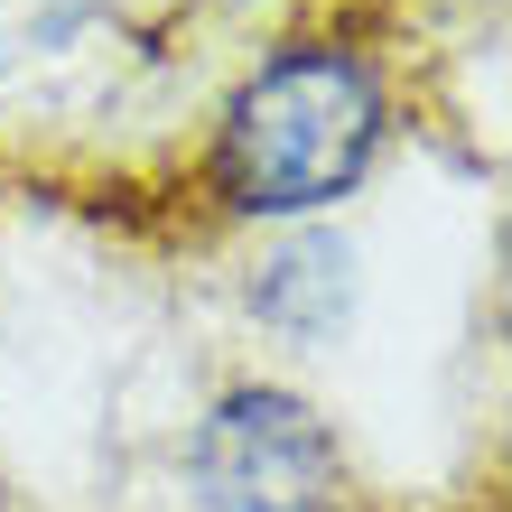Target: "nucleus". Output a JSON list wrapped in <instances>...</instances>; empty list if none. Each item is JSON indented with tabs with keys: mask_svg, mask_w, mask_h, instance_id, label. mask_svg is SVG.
<instances>
[{
	"mask_svg": "<svg viewBox=\"0 0 512 512\" xmlns=\"http://www.w3.org/2000/svg\"><path fill=\"white\" fill-rule=\"evenodd\" d=\"M391 149V75L345 28H298L261 47L205 131V196L233 224H308L345 205Z\"/></svg>",
	"mask_w": 512,
	"mask_h": 512,
	"instance_id": "f257e3e1",
	"label": "nucleus"
},
{
	"mask_svg": "<svg viewBox=\"0 0 512 512\" xmlns=\"http://www.w3.org/2000/svg\"><path fill=\"white\" fill-rule=\"evenodd\" d=\"M196 512H345V438L289 382H224L187 429Z\"/></svg>",
	"mask_w": 512,
	"mask_h": 512,
	"instance_id": "f03ea898",
	"label": "nucleus"
},
{
	"mask_svg": "<svg viewBox=\"0 0 512 512\" xmlns=\"http://www.w3.org/2000/svg\"><path fill=\"white\" fill-rule=\"evenodd\" d=\"M0 512H10V485H0Z\"/></svg>",
	"mask_w": 512,
	"mask_h": 512,
	"instance_id": "7ed1b4c3",
	"label": "nucleus"
}]
</instances>
